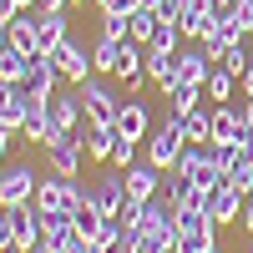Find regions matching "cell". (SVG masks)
<instances>
[{"instance_id":"cell-1","label":"cell","mask_w":253,"mask_h":253,"mask_svg":"<svg viewBox=\"0 0 253 253\" xmlns=\"http://www.w3.org/2000/svg\"><path fill=\"white\" fill-rule=\"evenodd\" d=\"M81 203H86V182H81V177L51 172V177H41V187H36V208H41V213H76Z\"/></svg>"},{"instance_id":"cell-2","label":"cell","mask_w":253,"mask_h":253,"mask_svg":"<svg viewBox=\"0 0 253 253\" xmlns=\"http://www.w3.org/2000/svg\"><path fill=\"white\" fill-rule=\"evenodd\" d=\"M182 147H187L182 122L162 112V122L152 126V132H147V162H157L162 172H172V167H177V157H182Z\"/></svg>"},{"instance_id":"cell-3","label":"cell","mask_w":253,"mask_h":253,"mask_svg":"<svg viewBox=\"0 0 253 253\" xmlns=\"http://www.w3.org/2000/svg\"><path fill=\"white\" fill-rule=\"evenodd\" d=\"M36 187H41V177H36L31 162L0 167V208H26V203H36Z\"/></svg>"},{"instance_id":"cell-4","label":"cell","mask_w":253,"mask_h":253,"mask_svg":"<svg viewBox=\"0 0 253 253\" xmlns=\"http://www.w3.org/2000/svg\"><path fill=\"white\" fill-rule=\"evenodd\" d=\"M76 96H81V112H86L91 122H117L122 96L112 91V81H107V76H96V71H91V76L76 86Z\"/></svg>"},{"instance_id":"cell-5","label":"cell","mask_w":253,"mask_h":253,"mask_svg":"<svg viewBox=\"0 0 253 253\" xmlns=\"http://www.w3.org/2000/svg\"><path fill=\"white\" fill-rule=\"evenodd\" d=\"M213 243H218V223H213V213H193V208H177V248L203 253V248H213Z\"/></svg>"},{"instance_id":"cell-6","label":"cell","mask_w":253,"mask_h":253,"mask_svg":"<svg viewBox=\"0 0 253 253\" xmlns=\"http://www.w3.org/2000/svg\"><path fill=\"white\" fill-rule=\"evenodd\" d=\"M86 203L96 208L101 218H117V208L126 203V182H122V167H112V172H101V177H86Z\"/></svg>"},{"instance_id":"cell-7","label":"cell","mask_w":253,"mask_h":253,"mask_svg":"<svg viewBox=\"0 0 253 253\" xmlns=\"http://www.w3.org/2000/svg\"><path fill=\"white\" fill-rule=\"evenodd\" d=\"M51 61H56V71H61V81H71V86H81V81H86L96 66H91V51L81 46L76 36H66L61 41V46L51 51Z\"/></svg>"},{"instance_id":"cell-8","label":"cell","mask_w":253,"mask_h":253,"mask_svg":"<svg viewBox=\"0 0 253 253\" xmlns=\"http://www.w3.org/2000/svg\"><path fill=\"white\" fill-rule=\"evenodd\" d=\"M122 182H126V198H137V203H152L157 193H162V167L157 162H132V167H126V172H122Z\"/></svg>"},{"instance_id":"cell-9","label":"cell","mask_w":253,"mask_h":253,"mask_svg":"<svg viewBox=\"0 0 253 253\" xmlns=\"http://www.w3.org/2000/svg\"><path fill=\"white\" fill-rule=\"evenodd\" d=\"M56 81H61V71H56V61H51L46 51L26 61V76H20V86H26V96H41V101H51Z\"/></svg>"},{"instance_id":"cell-10","label":"cell","mask_w":253,"mask_h":253,"mask_svg":"<svg viewBox=\"0 0 253 253\" xmlns=\"http://www.w3.org/2000/svg\"><path fill=\"white\" fill-rule=\"evenodd\" d=\"M213 26H218V5H213V0H187V5H182V15H177L182 41H203Z\"/></svg>"},{"instance_id":"cell-11","label":"cell","mask_w":253,"mask_h":253,"mask_svg":"<svg viewBox=\"0 0 253 253\" xmlns=\"http://www.w3.org/2000/svg\"><path fill=\"white\" fill-rule=\"evenodd\" d=\"M41 238H46L56 253H76V243H81L76 218L71 213H41Z\"/></svg>"},{"instance_id":"cell-12","label":"cell","mask_w":253,"mask_h":253,"mask_svg":"<svg viewBox=\"0 0 253 253\" xmlns=\"http://www.w3.org/2000/svg\"><path fill=\"white\" fill-rule=\"evenodd\" d=\"M117 132L126 142H142L147 132H152V117H147V101L137 96H122V107H117Z\"/></svg>"},{"instance_id":"cell-13","label":"cell","mask_w":253,"mask_h":253,"mask_svg":"<svg viewBox=\"0 0 253 253\" xmlns=\"http://www.w3.org/2000/svg\"><path fill=\"white\" fill-rule=\"evenodd\" d=\"M26 107H31L26 86H20V81H0V126L20 132V126H26Z\"/></svg>"},{"instance_id":"cell-14","label":"cell","mask_w":253,"mask_h":253,"mask_svg":"<svg viewBox=\"0 0 253 253\" xmlns=\"http://www.w3.org/2000/svg\"><path fill=\"white\" fill-rule=\"evenodd\" d=\"M5 46L26 51V56H41V31H36V10H20L10 26H5Z\"/></svg>"},{"instance_id":"cell-15","label":"cell","mask_w":253,"mask_h":253,"mask_svg":"<svg viewBox=\"0 0 253 253\" xmlns=\"http://www.w3.org/2000/svg\"><path fill=\"white\" fill-rule=\"evenodd\" d=\"M91 117L81 112V96H51V132H81Z\"/></svg>"},{"instance_id":"cell-16","label":"cell","mask_w":253,"mask_h":253,"mask_svg":"<svg viewBox=\"0 0 253 253\" xmlns=\"http://www.w3.org/2000/svg\"><path fill=\"white\" fill-rule=\"evenodd\" d=\"M208 213H213V223H238V213H243V193H238L233 182H218L213 198H208Z\"/></svg>"},{"instance_id":"cell-17","label":"cell","mask_w":253,"mask_h":253,"mask_svg":"<svg viewBox=\"0 0 253 253\" xmlns=\"http://www.w3.org/2000/svg\"><path fill=\"white\" fill-rule=\"evenodd\" d=\"M162 96H167V117H187L193 107H203V81H172Z\"/></svg>"},{"instance_id":"cell-18","label":"cell","mask_w":253,"mask_h":253,"mask_svg":"<svg viewBox=\"0 0 253 253\" xmlns=\"http://www.w3.org/2000/svg\"><path fill=\"white\" fill-rule=\"evenodd\" d=\"M36 31H41V51H56L61 41L71 36V26H66V10H36Z\"/></svg>"},{"instance_id":"cell-19","label":"cell","mask_w":253,"mask_h":253,"mask_svg":"<svg viewBox=\"0 0 253 253\" xmlns=\"http://www.w3.org/2000/svg\"><path fill=\"white\" fill-rule=\"evenodd\" d=\"M142 66H147V81H157V86L167 91V86H172V81H177V51L147 46V61H142Z\"/></svg>"},{"instance_id":"cell-20","label":"cell","mask_w":253,"mask_h":253,"mask_svg":"<svg viewBox=\"0 0 253 253\" xmlns=\"http://www.w3.org/2000/svg\"><path fill=\"white\" fill-rule=\"evenodd\" d=\"M20 137L26 142H46L51 137V101H41V96H31V107H26V126H20Z\"/></svg>"},{"instance_id":"cell-21","label":"cell","mask_w":253,"mask_h":253,"mask_svg":"<svg viewBox=\"0 0 253 253\" xmlns=\"http://www.w3.org/2000/svg\"><path fill=\"white\" fill-rule=\"evenodd\" d=\"M238 132H243V107L218 101L213 107V142H238Z\"/></svg>"},{"instance_id":"cell-22","label":"cell","mask_w":253,"mask_h":253,"mask_svg":"<svg viewBox=\"0 0 253 253\" xmlns=\"http://www.w3.org/2000/svg\"><path fill=\"white\" fill-rule=\"evenodd\" d=\"M208 71H213V61L203 56V46H198V41L177 51V81H208Z\"/></svg>"},{"instance_id":"cell-23","label":"cell","mask_w":253,"mask_h":253,"mask_svg":"<svg viewBox=\"0 0 253 253\" xmlns=\"http://www.w3.org/2000/svg\"><path fill=\"white\" fill-rule=\"evenodd\" d=\"M71 218H76V233H81V243H101V233H107V218H101L91 203H81Z\"/></svg>"},{"instance_id":"cell-24","label":"cell","mask_w":253,"mask_h":253,"mask_svg":"<svg viewBox=\"0 0 253 253\" xmlns=\"http://www.w3.org/2000/svg\"><path fill=\"white\" fill-rule=\"evenodd\" d=\"M177 122H182V137L187 142H213V112H208V107H193V112L177 117Z\"/></svg>"},{"instance_id":"cell-25","label":"cell","mask_w":253,"mask_h":253,"mask_svg":"<svg viewBox=\"0 0 253 253\" xmlns=\"http://www.w3.org/2000/svg\"><path fill=\"white\" fill-rule=\"evenodd\" d=\"M233 86H238V76L228 71V66H213V71H208V81H203L208 101H233Z\"/></svg>"},{"instance_id":"cell-26","label":"cell","mask_w":253,"mask_h":253,"mask_svg":"<svg viewBox=\"0 0 253 253\" xmlns=\"http://www.w3.org/2000/svg\"><path fill=\"white\" fill-rule=\"evenodd\" d=\"M91 66H96V76H117V66H122V41H96Z\"/></svg>"},{"instance_id":"cell-27","label":"cell","mask_w":253,"mask_h":253,"mask_svg":"<svg viewBox=\"0 0 253 253\" xmlns=\"http://www.w3.org/2000/svg\"><path fill=\"white\" fill-rule=\"evenodd\" d=\"M101 41H132V15L126 10H101Z\"/></svg>"},{"instance_id":"cell-28","label":"cell","mask_w":253,"mask_h":253,"mask_svg":"<svg viewBox=\"0 0 253 253\" xmlns=\"http://www.w3.org/2000/svg\"><path fill=\"white\" fill-rule=\"evenodd\" d=\"M157 26H162V15H157V10H147V5L132 10V41H137V46H147V41L157 36Z\"/></svg>"},{"instance_id":"cell-29","label":"cell","mask_w":253,"mask_h":253,"mask_svg":"<svg viewBox=\"0 0 253 253\" xmlns=\"http://www.w3.org/2000/svg\"><path fill=\"white\" fill-rule=\"evenodd\" d=\"M26 51H15V46H5V51H0V81H20V76H26Z\"/></svg>"},{"instance_id":"cell-30","label":"cell","mask_w":253,"mask_h":253,"mask_svg":"<svg viewBox=\"0 0 253 253\" xmlns=\"http://www.w3.org/2000/svg\"><path fill=\"white\" fill-rule=\"evenodd\" d=\"M218 66H228L233 76H243V71L253 66V56H248V46H243V41H233V46L223 51V61H218Z\"/></svg>"},{"instance_id":"cell-31","label":"cell","mask_w":253,"mask_h":253,"mask_svg":"<svg viewBox=\"0 0 253 253\" xmlns=\"http://www.w3.org/2000/svg\"><path fill=\"white\" fill-rule=\"evenodd\" d=\"M142 213H147V203H137V198H126V203L117 208V223H122V228H142Z\"/></svg>"},{"instance_id":"cell-32","label":"cell","mask_w":253,"mask_h":253,"mask_svg":"<svg viewBox=\"0 0 253 253\" xmlns=\"http://www.w3.org/2000/svg\"><path fill=\"white\" fill-rule=\"evenodd\" d=\"M15 248V208H0V253Z\"/></svg>"},{"instance_id":"cell-33","label":"cell","mask_w":253,"mask_h":253,"mask_svg":"<svg viewBox=\"0 0 253 253\" xmlns=\"http://www.w3.org/2000/svg\"><path fill=\"white\" fill-rule=\"evenodd\" d=\"M132 162H137V142L117 137V147H112V167H122V172H126V167H132Z\"/></svg>"},{"instance_id":"cell-34","label":"cell","mask_w":253,"mask_h":253,"mask_svg":"<svg viewBox=\"0 0 253 253\" xmlns=\"http://www.w3.org/2000/svg\"><path fill=\"white\" fill-rule=\"evenodd\" d=\"M228 182H233V187H238L243 198H253V162H248V167H238V172L228 177Z\"/></svg>"},{"instance_id":"cell-35","label":"cell","mask_w":253,"mask_h":253,"mask_svg":"<svg viewBox=\"0 0 253 253\" xmlns=\"http://www.w3.org/2000/svg\"><path fill=\"white\" fill-rule=\"evenodd\" d=\"M238 228L253 238V198H243V213H238Z\"/></svg>"},{"instance_id":"cell-36","label":"cell","mask_w":253,"mask_h":253,"mask_svg":"<svg viewBox=\"0 0 253 253\" xmlns=\"http://www.w3.org/2000/svg\"><path fill=\"white\" fill-rule=\"evenodd\" d=\"M71 0H36V10H66Z\"/></svg>"},{"instance_id":"cell-37","label":"cell","mask_w":253,"mask_h":253,"mask_svg":"<svg viewBox=\"0 0 253 253\" xmlns=\"http://www.w3.org/2000/svg\"><path fill=\"white\" fill-rule=\"evenodd\" d=\"M10 137H15L10 126H0V167H5V147H10Z\"/></svg>"},{"instance_id":"cell-38","label":"cell","mask_w":253,"mask_h":253,"mask_svg":"<svg viewBox=\"0 0 253 253\" xmlns=\"http://www.w3.org/2000/svg\"><path fill=\"white\" fill-rule=\"evenodd\" d=\"M76 253H112L107 243H76Z\"/></svg>"},{"instance_id":"cell-39","label":"cell","mask_w":253,"mask_h":253,"mask_svg":"<svg viewBox=\"0 0 253 253\" xmlns=\"http://www.w3.org/2000/svg\"><path fill=\"white\" fill-rule=\"evenodd\" d=\"M243 122L253 126V96H243Z\"/></svg>"},{"instance_id":"cell-40","label":"cell","mask_w":253,"mask_h":253,"mask_svg":"<svg viewBox=\"0 0 253 253\" xmlns=\"http://www.w3.org/2000/svg\"><path fill=\"white\" fill-rule=\"evenodd\" d=\"M213 5H218V15H223V10H233V5H238V0H213Z\"/></svg>"},{"instance_id":"cell-41","label":"cell","mask_w":253,"mask_h":253,"mask_svg":"<svg viewBox=\"0 0 253 253\" xmlns=\"http://www.w3.org/2000/svg\"><path fill=\"white\" fill-rule=\"evenodd\" d=\"M15 10H36V0H15Z\"/></svg>"},{"instance_id":"cell-42","label":"cell","mask_w":253,"mask_h":253,"mask_svg":"<svg viewBox=\"0 0 253 253\" xmlns=\"http://www.w3.org/2000/svg\"><path fill=\"white\" fill-rule=\"evenodd\" d=\"M0 51H5V20H0Z\"/></svg>"},{"instance_id":"cell-43","label":"cell","mask_w":253,"mask_h":253,"mask_svg":"<svg viewBox=\"0 0 253 253\" xmlns=\"http://www.w3.org/2000/svg\"><path fill=\"white\" fill-rule=\"evenodd\" d=\"M10 253H26V248H10Z\"/></svg>"},{"instance_id":"cell-44","label":"cell","mask_w":253,"mask_h":253,"mask_svg":"<svg viewBox=\"0 0 253 253\" xmlns=\"http://www.w3.org/2000/svg\"><path fill=\"white\" fill-rule=\"evenodd\" d=\"M71 5H81V0H71Z\"/></svg>"},{"instance_id":"cell-45","label":"cell","mask_w":253,"mask_h":253,"mask_svg":"<svg viewBox=\"0 0 253 253\" xmlns=\"http://www.w3.org/2000/svg\"><path fill=\"white\" fill-rule=\"evenodd\" d=\"M248 5H253V0H248Z\"/></svg>"},{"instance_id":"cell-46","label":"cell","mask_w":253,"mask_h":253,"mask_svg":"<svg viewBox=\"0 0 253 253\" xmlns=\"http://www.w3.org/2000/svg\"><path fill=\"white\" fill-rule=\"evenodd\" d=\"M248 253H253V248H248Z\"/></svg>"}]
</instances>
